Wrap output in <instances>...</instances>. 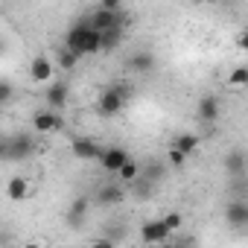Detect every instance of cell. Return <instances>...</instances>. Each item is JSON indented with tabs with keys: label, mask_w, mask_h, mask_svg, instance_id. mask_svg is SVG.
<instances>
[{
	"label": "cell",
	"mask_w": 248,
	"mask_h": 248,
	"mask_svg": "<svg viewBox=\"0 0 248 248\" xmlns=\"http://www.w3.org/2000/svg\"><path fill=\"white\" fill-rule=\"evenodd\" d=\"M225 219H228V225H233V228L248 225V202H245V199H233V202H228V207H225Z\"/></svg>",
	"instance_id": "cell-13"
},
{
	"label": "cell",
	"mask_w": 248,
	"mask_h": 248,
	"mask_svg": "<svg viewBox=\"0 0 248 248\" xmlns=\"http://www.w3.org/2000/svg\"><path fill=\"white\" fill-rule=\"evenodd\" d=\"M88 210H91V199H85V196L73 199V202H70V207H67V225H70V228H79V225L85 222Z\"/></svg>",
	"instance_id": "cell-15"
},
{
	"label": "cell",
	"mask_w": 248,
	"mask_h": 248,
	"mask_svg": "<svg viewBox=\"0 0 248 248\" xmlns=\"http://www.w3.org/2000/svg\"><path fill=\"white\" fill-rule=\"evenodd\" d=\"M6 196H9L12 202H27V196H30V181H27L24 175L9 178V181H6Z\"/></svg>",
	"instance_id": "cell-16"
},
{
	"label": "cell",
	"mask_w": 248,
	"mask_h": 248,
	"mask_svg": "<svg viewBox=\"0 0 248 248\" xmlns=\"http://www.w3.org/2000/svg\"><path fill=\"white\" fill-rule=\"evenodd\" d=\"M53 67H56L53 59H47V56H35V59L30 62V79L38 82V85H41V82H50V79H53Z\"/></svg>",
	"instance_id": "cell-12"
},
{
	"label": "cell",
	"mask_w": 248,
	"mask_h": 248,
	"mask_svg": "<svg viewBox=\"0 0 248 248\" xmlns=\"http://www.w3.org/2000/svg\"><path fill=\"white\" fill-rule=\"evenodd\" d=\"M236 47H239V50H245V47H248V41H245V32H236Z\"/></svg>",
	"instance_id": "cell-28"
},
{
	"label": "cell",
	"mask_w": 248,
	"mask_h": 248,
	"mask_svg": "<svg viewBox=\"0 0 248 248\" xmlns=\"http://www.w3.org/2000/svg\"><path fill=\"white\" fill-rule=\"evenodd\" d=\"M126 158H129V149H126V146H102V152H99L96 161H99V167H102L105 172L114 175V172L123 167V161H126Z\"/></svg>",
	"instance_id": "cell-5"
},
{
	"label": "cell",
	"mask_w": 248,
	"mask_h": 248,
	"mask_svg": "<svg viewBox=\"0 0 248 248\" xmlns=\"http://www.w3.org/2000/svg\"><path fill=\"white\" fill-rule=\"evenodd\" d=\"M67 99H70V85L62 82V79H59V82L50 79V85H47V91H44V102H47V108L59 111V108L67 105Z\"/></svg>",
	"instance_id": "cell-7"
},
{
	"label": "cell",
	"mask_w": 248,
	"mask_h": 248,
	"mask_svg": "<svg viewBox=\"0 0 248 248\" xmlns=\"http://www.w3.org/2000/svg\"><path fill=\"white\" fill-rule=\"evenodd\" d=\"M0 123H3V108H0Z\"/></svg>",
	"instance_id": "cell-30"
},
{
	"label": "cell",
	"mask_w": 248,
	"mask_h": 248,
	"mask_svg": "<svg viewBox=\"0 0 248 248\" xmlns=\"http://www.w3.org/2000/svg\"><path fill=\"white\" fill-rule=\"evenodd\" d=\"M64 47H70L76 56H96L99 53V30H93L91 27V21L88 18H79L70 30H67V35H64Z\"/></svg>",
	"instance_id": "cell-1"
},
{
	"label": "cell",
	"mask_w": 248,
	"mask_h": 248,
	"mask_svg": "<svg viewBox=\"0 0 248 248\" xmlns=\"http://www.w3.org/2000/svg\"><path fill=\"white\" fill-rule=\"evenodd\" d=\"M123 41H126V27L117 24V27H108L99 32V53H114Z\"/></svg>",
	"instance_id": "cell-10"
},
{
	"label": "cell",
	"mask_w": 248,
	"mask_h": 248,
	"mask_svg": "<svg viewBox=\"0 0 248 248\" xmlns=\"http://www.w3.org/2000/svg\"><path fill=\"white\" fill-rule=\"evenodd\" d=\"M32 129L38 132V135H53V132H59V129H64V120L50 108V111H35L32 114Z\"/></svg>",
	"instance_id": "cell-4"
},
{
	"label": "cell",
	"mask_w": 248,
	"mask_h": 248,
	"mask_svg": "<svg viewBox=\"0 0 248 248\" xmlns=\"http://www.w3.org/2000/svg\"><path fill=\"white\" fill-rule=\"evenodd\" d=\"M35 149L38 143L32 132H15L12 138H6V161H30Z\"/></svg>",
	"instance_id": "cell-3"
},
{
	"label": "cell",
	"mask_w": 248,
	"mask_h": 248,
	"mask_svg": "<svg viewBox=\"0 0 248 248\" xmlns=\"http://www.w3.org/2000/svg\"><path fill=\"white\" fill-rule=\"evenodd\" d=\"M99 6H102V9H111V12H117V9H123V0H99Z\"/></svg>",
	"instance_id": "cell-27"
},
{
	"label": "cell",
	"mask_w": 248,
	"mask_h": 248,
	"mask_svg": "<svg viewBox=\"0 0 248 248\" xmlns=\"http://www.w3.org/2000/svg\"><path fill=\"white\" fill-rule=\"evenodd\" d=\"M172 233H170V228L164 225V219H149V222H143L140 225V239L146 242V245H158V242H167Z\"/></svg>",
	"instance_id": "cell-8"
},
{
	"label": "cell",
	"mask_w": 248,
	"mask_h": 248,
	"mask_svg": "<svg viewBox=\"0 0 248 248\" xmlns=\"http://www.w3.org/2000/svg\"><path fill=\"white\" fill-rule=\"evenodd\" d=\"M88 21H91V27L93 30H108V27H117V24H123L126 27V15H123V9H117V12H111V9H93L91 15H88Z\"/></svg>",
	"instance_id": "cell-6"
},
{
	"label": "cell",
	"mask_w": 248,
	"mask_h": 248,
	"mask_svg": "<svg viewBox=\"0 0 248 248\" xmlns=\"http://www.w3.org/2000/svg\"><path fill=\"white\" fill-rule=\"evenodd\" d=\"M123 199H126V193H123L120 184H102L99 193H96V202L105 204V207H108V204H120Z\"/></svg>",
	"instance_id": "cell-17"
},
{
	"label": "cell",
	"mask_w": 248,
	"mask_h": 248,
	"mask_svg": "<svg viewBox=\"0 0 248 248\" xmlns=\"http://www.w3.org/2000/svg\"><path fill=\"white\" fill-rule=\"evenodd\" d=\"M225 170H228L233 178H242V175H245V155H242V149H233V152L225 158Z\"/></svg>",
	"instance_id": "cell-19"
},
{
	"label": "cell",
	"mask_w": 248,
	"mask_h": 248,
	"mask_svg": "<svg viewBox=\"0 0 248 248\" xmlns=\"http://www.w3.org/2000/svg\"><path fill=\"white\" fill-rule=\"evenodd\" d=\"M164 225L170 228V233H175V231H181L184 216H181V213H167V216H164Z\"/></svg>",
	"instance_id": "cell-26"
},
{
	"label": "cell",
	"mask_w": 248,
	"mask_h": 248,
	"mask_svg": "<svg viewBox=\"0 0 248 248\" xmlns=\"http://www.w3.org/2000/svg\"><path fill=\"white\" fill-rule=\"evenodd\" d=\"M70 152H73V158H79V161H96L99 152H102V146H99L96 140H91V138H73V140H70Z\"/></svg>",
	"instance_id": "cell-9"
},
{
	"label": "cell",
	"mask_w": 248,
	"mask_h": 248,
	"mask_svg": "<svg viewBox=\"0 0 248 248\" xmlns=\"http://www.w3.org/2000/svg\"><path fill=\"white\" fill-rule=\"evenodd\" d=\"M79 59L82 56H76L70 47H59V53H56V59H53V64H59L62 70H73L76 64H79Z\"/></svg>",
	"instance_id": "cell-21"
},
{
	"label": "cell",
	"mask_w": 248,
	"mask_h": 248,
	"mask_svg": "<svg viewBox=\"0 0 248 248\" xmlns=\"http://www.w3.org/2000/svg\"><path fill=\"white\" fill-rule=\"evenodd\" d=\"M0 161H6V138H0Z\"/></svg>",
	"instance_id": "cell-29"
},
{
	"label": "cell",
	"mask_w": 248,
	"mask_h": 248,
	"mask_svg": "<svg viewBox=\"0 0 248 248\" xmlns=\"http://www.w3.org/2000/svg\"><path fill=\"white\" fill-rule=\"evenodd\" d=\"M12 99H15V85L9 79H0V108L9 105Z\"/></svg>",
	"instance_id": "cell-23"
},
{
	"label": "cell",
	"mask_w": 248,
	"mask_h": 248,
	"mask_svg": "<svg viewBox=\"0 0 248 248\" xmlns=\"http://www.w3.org/2000/svg\"><path fill=\"white\" fill-rule=\"evenodd\" d=\"M167 161H170V167H175V170H181V167L187 164V155H184V152H178V149L172 146V149L167 152Z\"/></svg>",
	"instance_id": "cell-25"
},
{
	"label": "cell",
	"mask_w": 248,
	"mask_h": 248,
	"mask_svg": "<svg viewBox=\"0 0 248 248\" xmlns=\"http://www.w3.org/2000/svg\"><path fill=\"white\" fill-rule=\"evenodd\" d=\"M129 96H132V88H129L126 82H114V85H108V88L99 93L96 111H99L102 117H117V114H123Z\"/></svg>",
	"instance_id": "cell-2"
},
{
	"label": "cell",
	"mask_w": 248,
	"mask_h": 248,
	"mask_svg": "<svg viewBox=\"0 0 248 248\" xmlns=\"http://www.w3.org/2000/svg\"><path fill=\"white\" fill-rule=\"evenodd\" d=\"M219 3H225V0H219Z\"/></svg>",
	"instance_id": "cell-31"
},
{
	"label": "cell",
	"mask_w": 248,
	"mask_h": 248,
	"mask_svg": "<svg viewBox=\"0 0 248 248\" xmlns=\"http://www.w3.org/2000/svg\"><path fill=\"white\" fill-rule=\"evenodd\" d=\"M114 175H117V178H120L123 184H129V181H135V178L140 175V164H138V161H135V158L129 155L126 161H123V167H120V170H117Z\"/></svg>",
	"instance_id": "cell-20"
},
{
	"label": "cell",
	"mask_w": 248,
	"mask_h": 248,
	"mask_svg": "<svg viewBox=\"0 0 248 248\" xmlns=\"http://www.w3.org/2000/svg\"><path fill=\"white\" fill-rule=\"evenodd\" d=\"M126 67H129V73H152L155 70V56L149 50H138L126 59Z\"/></svg>",
	"instance_id": "cell-11"
},
{
	"label": "cell",
	"mask_w": 248,
	"mask_h": 248,
	"mask_svg": "<svg viewBox=\"0 0 248 248\" xmlns=\"http://www.w3.org/2000/svg\"><path fill=\"white\" fill-rule=\"evenodd\" d=\"M172 146L190 158V155H196V149L202 146V138H199V135H190V132H184V135H178V138H175V143H172Z\"/></svg>",
	"instance_id": "cell-18"
},
{
	"label": "cell",
	"mask_w": 248,
	"mask_h": 248,
	"mask_svg": "<svg viewBox=\"0 0 248 248\" xmlns=\"http://www.w3.org/2000/svg\"><path fill=\"white\" fill-rule=\"evenodd\" d=\"M219 114H222V105H219V99H216V96H202V99H199L196 117H199L202 123H216V120H219Z\"/></svg>",
	"instance_id": "cell-14"
},
{
	"label": "cell",
	"mask_w": 248,
	"mask_h": 248,
	"mask_svg": "<svg viewBox=\"0 0 248 248\" xmlns=\"http://www.w3.org/2000/svg\"><path fill=\"white\" fill-rule=\"evenodd\" d=\"M228 85H231V88H245V85H248V70H245V67H233L231 76H228Z\"/></svg>",
	"instance_id": "cell-22"
},
{
	"label": "cell",
	"mask_w": 248,
	"mask_h": 248,
	"mask_svg": "<svg viewBox=\"0 0 248 248\" xmlns=\"http://www.w3.org/2000/svg\"><path fill=\"white\" fill-rule=\"evenodd\" d=\"M140 178H146V181H152V184H155V181H161V178H164V167H161V164H149L146 170L140 167Z\"/></svg>",
	"instance_id": "cell-24"
}]
</instances>
